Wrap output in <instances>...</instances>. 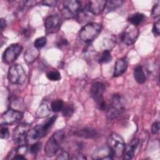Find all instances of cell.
<instances>
[{
    "label": "cell",
    "instance_id": "23",
    "mask_svg": "<svg viewBox=\"0 0 160 160\" xmlns=\"http://www.w3.org/2000/svg\"><path fill=\"white\" fill-rule=\"evenodd\" d=\"M144 19V15L140 12H136L131 14L129 18L128 21L131 23V24L138 26L139 25L143 20Z\"/></svg>",
    "mask_w": 160,
    "mask_h": 160
},
{
    "label": "cell",
    "instance_id": "6",
    "mask_svg": "<svg viewBox=\"0 0 160 160\" xmlns=\"http://www.w3.org/2000/svg\"><path fill=\"white\" fill-rule=\"evenodd\" d=\"M105 89L106 86L104 83L96 81L92 84L90 91L92 98L96 102L99 109L102 111H104L106 109V104L102 96Z\"/></svg>",
    "mask_w": 160,
    "mask_h": 160
},
{
    "label": "cell",
    "instance_id": "11",
    "mask_svg": "<svg viewBox=\"0 0 160 160\" xmlns=\"http://www.w3.org/2000/svg\"><path fill=\"white\" fill-rule=\"evenodd\" d=\"M23 116L21 111L10 109L4 112L1 118V125H11L19 121Z\"/></svg>",
    "mask_w": 160,
    "mask_h": 160
},
{
    "label": "cell",
    "instance_id": "37",
    "mask_svg": "<svg viewBox=\"0 0 160 160\" xmlns=\"http://www.w3.org/2000/svg\"><path fill=\"white\" fill-rule=\"evenodd\" d=\"M6 26V22L4 19L1 18L0 20V26H1V30H2L4 29V28H5Z\"/></svg>",
    "mask_w": 160,
    "mask_h": 160
},
{
    "label": "cell",
    "instance_id": "20",
    "mask_svg": "<svg viewBox=\"0 0 160 160\" xmlns=\"http://www.w3.org/2000/svg\"><path fill=\"white\" fill-rule=\"evenodd\" d=\"M75 134L84 138H93L97 136V132L95 129L92 128H84L77 131Z\"/></svg>",
    "mask_w": 160,
    "mask_h": 160
},
{
    "label": "cell",
    "instance_id": "33",
    "mask_svg": "<svg viewBox=\"0 0 160 160\" xmlns=\"http://www.w3.org/2000/svg\"><path fill=\"white\" fill-rule=\"evenodd\" d=\"M159 123L158 121H156L152 125L151 131H152V134H156L159 132Z\"/></svg>",
    "mask_w": 160,
    "mask_h": 160
},
{
    "label": "cell",
    "instance_id": "19",
    "mask_svg": "<svg viewBox=\"0 0 160 160\" xmlns=\"http://www.w3.org/2000/svg\"><path fill=\"white\" fill-rule=\"evenodd\" d=\"M51 110V105L49 106V103L47 101H43L37 109L36 116L39 118L46 117L50 114Z\"/></svg>",
    "mask_w": 160,
    "mask_h": 160
},
{
    "label": "cell",
    "instance_id": "26",
    "mask_svg": "<svg viewBox=\"0 0 160 160\" xmlns=\"http://www.w3.org/2000/svg\"><path fill=\"white\" fill-rule=\"evenodd\" d=\"M61 111H62V113L64 116L69 117L73 114V112L74 111V109L72 104H68L63 106Z\"/></svg>",
    "mask_w": 160,
    "mask_h": 160
},
{
    "label": "cell",
    "instance_id": "12",
    "mask_svg": "<svg viewBox=\"0 0 160 160\" xmlns=\"http://www.w3.org/2000/svg\"><path fill=\"white\" fill-rule=\"evenodd\" d=\"M22 50V47L19 44H12L6 49L3 53L2 60L6 64L13 62Z\"/></svg>",
    "mask_w": 160,
    "mask_h": 160
},
{
    "label": "cell",
    "instance_id": "36",
    "mask_svg": "<svg viewBox=\"0 0 160 160\" xmlns=\"http://www.w3.org/2000/svg\"><path fill=\"white\" fill-rule=\"evenodd\" d=\"M57 2V1H43V4L49 6H54L56 5Z\"/></svg>",
    "mask_w": 160,
    "mask_h": 160
},
{
    "label": "cell",
    "instance_id": "13",
    "mask_svg": "<svg viewBox=\"0 0 160 160\" xmlns=\"http://www.w3.org/2000/svg\"><path fill=\"white\" fill-rule=\"evenodd\" d=\"M61 24V17L57 14L48 16L44 21V26L47 33H54L59 30Z\"/></svg>",
    "mask_w": 160,
    "mask_h": 160
},
{
    "label": "cell",
    "instance_id": "27",
    "mask_svg": "<svg viewBox=\"0 0 160 160\" xmlns=\"http://www.w3.org/2000/svg\"><path fill=\"white\" fill-rule=\"evenodd\" d=\"M46 42H47V39L45 36L38 38L34 41V46L37 49L41 48L46 45Z\"/></svg>",
    "mask_w": 160,
    "mask_h": 160
},
{
    "label": "cell",
    "instance_id": "34",
    "mask_svg": "<svg viewBox=\"0 0 160 160\" xmlns=\"http://www.w3.org/2000/svg\"><path fill=\"white\" fill-rule=\"evenodd\" d=\"M69 154L66 151H63L60 153L58 156L57 157V159H61V160H67L69 159Z\"/></svg>",
    "mask_w": 160,
    "mask_h": 160
},
{
    "label": "cell",
    "instance_id": "4",
    "mask_svg": "<svg viewBox=\"0 0 160 160\" xmlns=\"http://www.w3.org/2000/svg\"><path fill=\"white\" fill-rule=\"evenodd\" d=\"M102 26L96 22H90L84 26L79 32V38L84 42L93 41L101 32Z\"/></svg>",
    "mask_w": 160,
    "mask_h": 160
},
{
    "label": "cell",
    "instance_id": "28",
    "mask_svg": "<svg viewBox=\"0 0 160 160\" xmlns=\"http://www.w3.org/2000/svg\"><path fill=\"white\" fill-rule=\"evenodd\" d=\"M46 76L49 80L53 81H57L60 80L61 79V74L59 73V72L57 71H50L47 74Z\"/></svg>",
    "mask_w": 160,
    "mask_h": 160
},
{
    "label": "cell",
    "instance_id": "16",
    "mask_svg": "<svg viewBox=\"0 0 160 160\" xmlns=\"http://www.w3.org/2000/svg\"><path fill=\"white\" fill-rule=\"evenodd\" d=\"M128 62L124 58H121L117 60L115 63L113 76L114 77H118L122 75L127 69Z\"/></svg>",
    "mask_w": 160,
    "mask_h": 160
},
{
    "label": "cell",
    "instance_id": "9",
    "mask_svg": "<svg viewBox=\"0 0 160 160\" xmlns=\"http://www.w3.org/2000/svg\"><path fill=\"white\" fill-rule=\"evenodd\" d=\"M31 125L28 123H21L14 129L12 138L14 142L20 145L25 144L26 142V136L30 130Z\"/></svg>",
    "mask_w": 160,
    "mask_h": 160
},
{
    "label": "cell",
    "instance_id": "3",
    "mask_svg": "<svg viewBox=\"0 0 160 160\" xmlns=\"http://www.w3.org/2000/svg\"><path fill=\"white\" fill-rule=\"evenodd\" d=\"M125 109V104L123 98L118 94H114L111 99L108 108L107 117L109 120H113L120 116Z\"/></svg>",
    "mask_w": 160,
    "mask_h": 160
},
{
    "label": "cell",
    "instance_id": "1",
    "mask_svg": "<svg viewBox=\"0 0 160 160\" xmlns=\"http://www.w3.org/2000/svg\"><path fill=\"white\" fill-rule=\"evenodd\" d=\"M56 118V116H52L46 119L42 124H39L30 129L26 136V142L33 144L42 138L52 127Z\"/></svg>",
    "mask_w": 160,
    "mask_h": 160
},
{
    "label": "cell",
    "instance_id": "15",
    "mask_svg": "<svg viewBox=\"0 0 160 160\" xmlns=\"http://www.w3.org/2000/svg\"><path fill=\"white\" fill-rule=\"evenodd\" d=\"M39 51L38 50V49H37L34 46L29 47L25 51L24 58L27 63L31 64L37 59V58L39 57Z\"/></svg>",
    "mask_w": 160,
    "mask_h": 160
},
{
    "label": "cell",
    "instance_id": "22",
    "mask_svg": "<svg viewBox=\"0 0 160 160\" xmlns=\"http://www.w3.org/2000/svg\"><path fill=\"white\" fill-rule=\"evenodd\" d=\"M123 3L122 1L121 0H114V1H106V6L104 11L106 12H108L110 11H112L120 7Z\"/></svg>",
    "mask_w": 160,
    "mask_h": 160
},
{
    "label": "cell",
    "instance_id": "14",
    "mask_svg": "<svg viewBox=\"0 0 160 160\" xmlns=\"http://www.w3.org/2000/svg\"><path fill=\"white\" fill-rule=\"evenodd\" d=\"M106 3V1L104 0L90 1L88 4V10L91 14L98 15L104 10Z\"/></svg>",
    "mask_w": 160,
    "mask_h": 160
},
{
    "label": "cell",
    "instance_id": "17",
    "mask_svg": "<svg viewBox=\"0 0 160 160\" xmlns=\"http://www.w3.org/2000/svg\"><path fill=\"white\" fill-rule=\"evenodd\" d=\"M138 140L133 139L131 143L125 147L124 153L122 154L124 159H131L133 158L135 152V150L138 145Z\"/></svg>",
    "mask_w": 160,
    "mask_h": 160
},
{
    "label": "cell",
    "instance_id": "18",
    "mask_svg": "<svg viewBox=\"0 0 160 160\" xmlns=\"http://www.w3.org/2000/svg\"><path fill=\"white\" fill-rule=\"evenodd\" d=\"M93 158L94 159H112L114 156L111 153L109 147L107 146L106 148H100L93 154Z\"/></svg>",
    "mask_w": 160,
    "mask_h": 160
},
{
    "label": "cell",
    "instance_id": "21",
    "mask_svg": "<svg viewBox=\"0 0 160 160\" xmlns=\"http://www.w3.org/2000/svg\"><path fill=\"white\" fill-rule=\"evenodd\" d=\"M134 76L135 80L139 84H142L146 81V75L141 66H137L134 69Z\"/></svg>",
    "mask_w": 160,
    "mask_h": 160
},
{
    "label": "cell",
    "instance_id": "35",
    "mask_svg": "<svg viewBox=\"0 0 160 160\" xmlns=\"http://www.w3.org/2000/svg\"><path fill=\"white\" fill-rule=\"evenodd\" d=\"M71 159H78V160L86 159V157L84 155H83L82 154H81V153H78V154H76L73 155Z\"/></svg>",
    "mask_w": 160,
    "mask_h": 160
},
{
    "label": "cell",
    "instance_id": "8",
    "mask_svg": "<svg viewBox=\"0 0 160 160\" xmlns=\"http://www.w3.org/2000/svg\"><path fill=\"white\" fill-rule=\"evenodd\" d=\"M81 8V3L79 1H64L62 2V14L65 18H72L78 15Z\"/></svg>",
    "mask_w": 160,
    "mask_h": 160
},
{
    "label": "cell",
    "instance_id": "10",
    "mask_svg": "<svg viewBox=\"0 0 160 160\" xmlns=\"http://www.w3.org/2000/svg\"><path fill=\"white\" fill-rule=\"evenodd\" d=\"M139 35V29L136 26L129 24L121 34V41L126 45L132 44L137 39Z\"/></svg>",
    "mask_w": 160,
    "mask_h": 160
},
{
    "label": "cell",
    "instance_id": "24",
    "mask_svg": "<svg viewBox=\"0 0 160 160\" xmlns=\"http://www.w3.org/2000/svg\"><path fill=\"white\" fill-rule=\"evenodd\" d=\"M63 106H64V102L61 99L55 100L51 104V110L54 112H59L61 111Z\"/></svg>",
    "mask_w": 160,
    "mask_h": 160
},
{
    "label": "cell",
    "instance_id": "29",
    "mask_svg": "<svg viewBox=\"0 0 160 160\" xmlns=\"http://www.w3.org/2000/svg\"><path fill=\"white\" fill-rule=\"evenodd\" d=\"M41 142L37 141V142L32 144V145L31 146V148H30V151L32 154H36L41 149Z\"/></svg>",
    "mask_w": 160,
    "mask_h": 160
},
{
    "label": "cell",
    "instance_id": "2",
    "mask_svg": "<svg viewBox=\"0 0 160 160\" xmlns=\"http://www.w3.org/2000/svg\"><path fill=\"white\" fill-rule=\"evenodd\" d=\"M65 138L63 131L59 130L55 132L48 140L44 147V152L48 157L54 156L58 151L61 144Z\"/></svg>",
    "mask_w": 160,
    "mask_h": 160
},
{
    "label": "cell",
    "instance_id": "30",
    "mask_svg": "<svg viewBox=\"0 0 160 160\" xmlns=\"http://www.w3.org/2000/svg\"><path fill=\"white\" fill-rule=\"evenodd\" d=\"M152 16L154 18H156L160 15V6L159 4H154L152 9Z\"/></svg>",
    "mask_w": 160,
    "mask_h": 160
},
{
    "label": "cell",
    "instance_id": "25",
    "mask_svg": "<svg viewBox=\"0 0 160 160\" xmlns=\"http://www.w3.org/2000/svg\"><path fill=\"white\" fill-rule=\"evenodd\" d=\"M111 59H112V57H111L110 51L108 50H105L101 54L99 59V62L101 63H108L110 62Z\"/></svg>",
    "mask_w": 160,
    "mask_h": 160
},
{
    "label": "cell",
    "instance_id": "7",
    "mask_svg": "<svg viewBox=\"0 0 160 160\" xmlns=\"http://www.w3.org/2000/svg\"><path fill=\"white\" fill-rule=\"evenodd\" d=\"M9 81L14 84H22L26 79V74L23 67L20 64H14L11 66L8 72Z\"/></svg>",
    "mask_w": 160,
    "mask_h": 160
},
{
    "label": "cell",
    "instance_id": "5",
    "mask_svg": "<svg viewBox=\"0 0 160 160\" xmlns=\"http://www.w3.org/2000/svg\"><path fill=\"white\" fill-rule=\"evenodd\" d=\"M108 146L114 157H121L125 149V143L122 138L117 133L111 134L107 141Z\"/></svg>",
    "mask_w": 160,
    "mask_h": 160
},
{
    "label": "cell",
    "instance_id": "31",
    "mask_svg": "<svg viewBox=\"0 0 160 160\" xmlns=\"http://www.w3.org/2000/svg\"><path fill=\"white\" fill-rule=\"evenodd\" d=\"M0 136H1V139H7L9 138V132L8 129L7 128H6L5 126L1 127Z\"/></svg>",
    "mask_w": 160,
    "mask_h": 160
},
{
    "label": "cell",
    "instance_id": "32",
    "mask_svg": "<svg viewBox=\"0 0 160 160\" xmlns=\"http://www.w3.org/2000/svg\"><path fill=\"white\" fill-rule=\"evenodd\" d=\"M152 32L158 36L160 33V21L158 20L156 22L154 23L153 27H152Z\"/></svg>",
    "mask_w": 160,
    "mask_h": 160
}]
</instances>
